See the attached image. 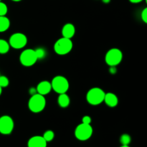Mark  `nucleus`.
Listing matches in <instances>:
<instances>
[{
  "label": "nucleus",
  "instance_id": "nucleus-1",
  "mask_svg": "<svg viewBox=\"0 0 147 147\" xmlns=\"http://www.w3.org/2000/svg\"><path fill=\"white\" fill-rule=\"evenodd\" d=\"M46 106L45 98L39 93L31 96L28 102V108L32 113H38L42 111Z\"/></svg>",
  "mask_w": 147,
  "mask_h": 147
},
{
  "label": "nucleus",
  "instance_id": "nucleus-2",
  "mask_svg": "<svg viewBox=\"0 0 147 147\" xmlns=\"http://www.w3.org/2000/svg\"><path fill=\"white\" fill-rule=\"evenodd\" d=\"M106 93L100 88H93L88 91L86 100L89 104L97 106L103 102Z\"/></svg>",
  "mask_w": 147,
  "mask_h": 147
},
{
  "label": "nucleus",
  "instance_id": "nucleus-3",
  "mask_svg": "<svg viewBox=\"0 0 147 147\" xmlns=\"http://www.w3.org/2000/svg\"><path fill=\"white\" fill-rule=\"evenodd\" d=\"M73 47L71 39L62 37L57 40L54 45V50L59 55H65L70 53Z\"/></svg>",
  "mask_w": 147,
  "mask_h": 147
},
{
  "label": "nucleus",
  "instance_id": "nucleus-4",
  "mask_svg": "<svg viewBox=\"0 0 147 147\" xmlns=\"http://www.w3.org/2000/svg\"><path fill=\"white\" fill-rule=\"evenodd\" d=\"M52 89L58 94L65 93L69 89V82L66 78L57 76L53 78L51 82Z\"/></svg>",
  "mask_w": 147,
  "mask_h": 147
},
{
  "label": "nucleus",
  "instance_id": "nucleus-5",
  "mask_svg": "<svg viewBox=\"0 0 147 147\" xmlns=\"http://www.w3.org/2000/svg\"><path fill=\"white\" fill-rule=\"evenodd\" d=\"M93 128L90 124L80 123L75 130V136L79 141H87L90 139L93 134Z\"/></svg>",
  "mask_w": 147,
  "mask_h": 147
},
{
  "label": "nucleus",
  "instance_id": "nucleus-6",
  "mask_svg": "<svg viewBox=\"0 0 147 147\" xmlns=\"http://www.w3.org/2000/svg\"><path fill=\"white\" fill-rule=\"evenodd\" d=\"M123 59V53L118 48H112L107 52L105 61L109 66H116L120 64Z\"/></svg>",
  "mask_w": 147,
  "mask_h": 147
},
{
  "label": "nucleus",
  "instance_id": "nucleus-7",
  "mask_svg": "<svg viewBox=\"0 0 147 147\" xmlns=\"http://www.w3.org/2000/svg\"><path fill=\"white\" fill-rule=\"evenodd\" d=\"M37 57L34 50L32 49H27L22 52L20 56V61L22 65L25 67L32 66L37 61Z\"/></svg>",
  "mask_w": 147,
  "mask_h": 147
},
{
  "label": "nucleus",
  "instance_id": "nucleus-8",
  "mask_svg": "<svg viewBox=\"0 0 147 147\" xmlns=\"http://www.w3.org/2000/svg\"><path fill=\"white\" fill-rule=\"evenodd\" d=\"M27 43V37L21 32H17L11 34L9 37V44L14 49H22L25 47Z\"/></svg>",
  "mask_w": 147,
  "mask_h": 147
},
{
  "label": "nucleus",
  "instance_id": "nucleus-9",
  "mask_svg": "<svg viewBox=\"0 0 147 147\" xmlns=\"http://www.w3.org/2000/svg\"><path fill=\"white\" fill-rule=\"evenodd\" d=\"M14 121L10 116H3L0 117V134L8 135L12 132L14 129Z\"/></svg>",
  "mask_w": 147,
  "mask_h": 147
},
{
  "label": "nucleus",
  "instance_id": "nucleus-10",
  "mask_svg": "<svg viewBox=\"0 0 147 147\" xmlns=\"http://www.w3.org/2000/svg\"><path fill=\"white\" fill-rule=\"evenodd\" d=\"M47 144L43 136H34L29 139L27 147H47Z\"/></svg>",
  "mask_w": 147,
  "mask_h": 147
},
{
  "label": "nucleus",
  "instance_id": "nucleus-11",
  "mask_svg": "<svg viewBox=\"0 0 147 147\" xmlns=\"http://www.w3.org/2000/svg\"><path fill=\"white\" fill-rule=\"evenodd\" d=\"M36 89H37V93L45 96V95H47L49 93H50V91H51V83H50L47 80H43V81H41L37 85Z\"/></svg>",
  "mask_w": 147,
  "mask_h": 147
},
{
  "label": "nucleus",
  "instance_id": "nucleus-12",
  "mask_svg": "<svg viewBox=\"0 0 147 147\" xmlns=\"http://www.w3.org/2000/svg\"><path fill=\"white\" fill-rule=\"evenodd\" d=\"M75 33H76V28H75V26L71 23L65 24L62 29V34L63 37H65V38L71 39L75 35Z\"/></svg>",
  "mask_w": 147,
  "mask_h": 147
},
{
  "label": "nucleus",
  "instance_id": "nucleus-13",
  "mask_svg": "<svg viewBox=\"0 0 147 147\" xmlns=\"http://www.w3.org/2000/svg\"><path fill=\"white\" fill-rule=\"evenodd\" d=\"M103 101L106 103L108 106L111 108H114L119 103V98L117 96L113 93H106Z\"/></svg>",
  "mask_w": 147,
  "mask_h": 147
},
{
  "label": "nucleus",
  "instance_id": "nucleus-14",
  "mask_svg": "<svg viewBox=\"0 0 147 147\" xmlns=\"http://www.w3.org/2000/svg\"><path fill=\"white\" fill-rule=\"evenodd\" d=\"M57 103H58V105L60 106V107L63 108V109L67 108L70 105V98L66 94V93H62V94H60L58 98H57Z\"/></svg>",
  "mask_w": 147,
  "mask_h": 147
},
{
  "label": "nucleus",
  "instance_id": "nucleus-15",
  "mask_svg": "<svg viewBox=\"0 0 147 147\" xmlns=\"http://www.w3.org/2000/svg\"><path fill=\"white\" fill-rule=\"evenodd\" d=\"M9 26V20L5 16H0V32L7 31Z\"/></svg>",
  "mask_w": 147,
  "mask_h": 147
},
{
  "label": "nucleus",
  "instance_id": "nucleus-16",
  "mask_svg": "<svg viewBox=\"0 0 147 147\" xmlns=\"http://www.w3.org/2000/svg\"><path fill=\"white\" fill-rule=\"evenodd\" d=\"M9 44L6 40L0 39V54H6L9 50Z\"/></svg>",
  "mask_w": 147,
  "mask_h": 147
},
{
  "label": "nucleus",
  "instance_id": "nucleus-17",
  "mask_svg": "<svg viewBox=\"0 0 147 147\" xmlns=\"http://www.w3.org/2000/svg\"><path fill=\"white\" fill-rule=\"evenodd\" d=\"M131 142V137L128 134H123L120 137V142L122 145H129Z\"/></svg>",
  "mask_w": 147,
  "mask_h": 147
},
{
  "label": "nucleus",
  "instance_id": "nucleus-18",
  "mask_svg": "<svg viewBox=\"0 0 147 147\" xmlns=\"http://www.w3.org/2000/svg\"><path fill=\"white\" fill-rule=\"evenodd\" d=\"M43 138L45 139V140L47 142H52L53 140L55 137V134L53 131L51 130H47L43 134Z\"/></svg>",
  "mask_w": 147,
  "mask_h": 147
},
{
  "label": "nucleus",
  "instance_id": "nucleus-19",
  "mask_svg": "<svg viewBox=\"0 0 147 147\" xmlns=\"http://www.w3.org/2000/svg\"><path fill=\"white\" fill-rule=\"evenodd\" d=\"M36 53V55H37V59L38 60H41L43 59L46 56V51L45 49L41 48V47H39V48L34 50Z\"/></svg>",
  "mask_w": 147,
  "mask_h": 147
},
{
  "label": "nucleus",
  "instance_id": "nucleus-20",
  "mask_svg": "<svg viewBox=\"0 0 147 147\" xmlns=\"http://www.w3.org/2000/svg\"><path fill=\"white\" fill-rule=\"evenodd\" d=\"M9 79L7 78L6 76H0V86L1 88H6L9 86Z\"/></svg>",
  "mask_w": 147,
  "mask_h": 147
},
{
  "label": "nucleus",
  "instance_id": "nucleus-21",
  "mask_svg": "<svg viewBox=\"0 0 147 147\" xmlns=\"http://www.w3.org/2000/svg\"><path fill=\"white\" fill-rule=\"evenodd\" d=\"M7 11H8V8L5 3L0 1V16H5Z\"/></svg>",
  "mask_w": 147,
  "mask_h": 147
},
{
  "label": "nucleus",
  "instance_id": "nucleus-22",
  "mask_svg": "<svg viewBox=\"0 0 147 147\" xmlns=\"http://www.w3.org/2000/svg\"><path fill=\"white\" fill-rule=\"evenodd\" d=\"M141 17H142V21L144 23H146V24H147V7H146V8H144L142 10Z\"/></svg>",
  "mask_w": 147,
  "mask_h": 147
},
{
  "label": "nucleus",
  "instance_id": "nucleus-23",
  "mask_svg": "<svg viewBox=\"0 0 147 147\" xmlns=\"http://www.w3.org/2000/svg\"><path fill=\"white\" fill-rule=\"evenodd\" d=\"M82 123H86V124H90L91 123V118L89 116H83L82 119Z\"/></svg>",
  "mask_w": 147,
  "mask_h": 147
},
{
  "label": "nucleus",
  "instance_id": "nucleus-24",
  "mask_svg": "<svg viewBox=\"0 0 147 147\" xmlns=\"http://www.w3.org/2000/svg\"><path fill=\"white\" fill-rule=\"evenodd\" d=\"M116 72H117V69H116V66H110V68H109V73L113 75L116 74Z\"/></svg>",
  "mask_w": 147,
  "mask_h": 147
},
{
  "label": "nucleus",
  "instance_id": "nucleus-25",
  "mask_svg": "<svg viewBox=\"0 0 147 147\" xmlns=\"http://www.w3.org/2000/svg\"><path fill=\"white\" fill-rule=\"evenodd\" d=\"M30 95H31V96H33V95L37 93V89L34 88H32L30 89Z\"/></svg>",
  "mask_w": 147,
  "mask_h": 147
},
{
  "label": "nucleus",
  "instance_id": "nucleus-26",
  "mask_svg": "<svg viewBox=\"0 0 147 147\" xmlns=\"http://www.w3.org/2000/svg\"><path fill=\"white\" fill-rule=\"evenodd\" d=\"M142 1H143V0H129V1H130L131 3H133V4H138V3L142 2Z\"/></svg>",
  "mask_w": 147,
  "mask_h": 147
},
{
  "label": "nucleus",
  "instance_id": "nucleus-27",
  "mask_svg": "<svg viewBox=\"0 0 147 147\" xmlns=\"http://www.w3.org/2000/svg\"><path fill=\"white\" fill-rule=\"evenodd\" d=\"M102 1H103V3H105V4H109L111 1V0H102Z\"/></svg>",
  "mask_w": 147,
  "mask_h": 147
},
{
  "label": "nucleus",
  "instance_id": "nucleus-28",
  "mask_svg": "<svg viewBox=\"0 0 147 147\" xmlns=\"http://www.w3.org/2000/svg\"><path fill=\"white\" fill-rule=\"evenodd\" d=\"M1 92H2V88L0 86V96H1Z\"/></svg>",
  "mask_w": 147,
  "mask_h": 147
},
{
  "label": "nucleus",
  "instance_id": "nucleus-29",
  "mask_svg": "<svg viewBox=\"0 0 147 147\" xmlns=\"http://www.w3.org/2000/svg\"><path fill=\"white\" fill-rule=\"evenodd\" d=\"M121 147H130V146H129V145H122Z\"/></svg>",
  "mask_w": 147,
  "mask_h": 147
},
{
  "label": "nucleus",
  "instance_id": "nucleus-30",
  "mask_svg": "<svg viewBox=\"0 0 147 147\" xmlns=\"http://www.w3.org/2000/svg\"><path fill=\"white\" fill-rule=\"evenodd\" d=\"M11 1H16V2H17V1H22V0H11Z\"/></svg>",
  "mask_w": 147,
  "mask_h": 147
},
{
  "label": "nucleus",
  "instance_id": "nucleus-31",
  "mask_svg": "<svg viewBox=\"0 0 147 147\" xmlns=\"http://www.w3.org/2000/svg\"><path fill=\"white\" fill-rule=\"evenodd\" d=\"M145 1H146V4H147V0H145Z\"/></svg>",
  "mask_w": 147,
  "mask_h": 147
},
{
  "label": "nucleus",
  "instance_id": "nucleus-32",
  "mask_svg": "<svg viewBox=\"0 0 147 147\" xmlns=\"http://www.w3.org/2000/svg\"><path fill=\"white\" fill-rule=\"evenodd\" d=\"M0 1H1V0H0Z\"/></svg>",
  "mask_w": 147,
  "mask_h": 147
}]
</instances>
